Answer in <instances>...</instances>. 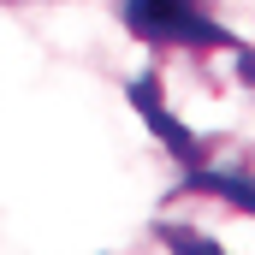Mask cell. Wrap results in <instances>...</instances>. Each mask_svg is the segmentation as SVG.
Returning a JSON list of instances; mask_svg holds the SVG:
<instances>
[{
    "mask_svg": "<svg viewBox=\"0 0 255 255\" xmlns=\"http://www.w3.org/2000/svg\"><path fill=\"white\" fill-rule=\"evenodd\" d=\"M154 65L130 83V107L184 172L255 178V48L220 30V18L148 48Z\"/></svg>",
    "mask_w": 255,
    "mask_h": 255,
    "instance_id": "1",
    "label": "cell"
},
{
    "mask_svg": "<svg viewBox=\"0 0 255 255\" xmlns=\"http://www.w3.org/2000/svg\"><path fill=\"white\" fill-rule=\"evenodd\" d=\"M148 232L172 255H255V178L190 172L160 196Z\"/></svg>",
    "mask_w": 255,
    "mask_h": 255,
    "instance_id": "2",
    "label": "cell"
},
{
    "mask_svg": "<svg viewBox=\"0 0 255 255\" xmlns=\"http://www.w3.org/2000/svg\"><path fill=\"white\" fill-rule=\"evenodd\" d=\"M119 18L136 42L160 48V42H178L184 30L220 18V12H214V0H119Z\"/></svg>",
    "mask_w": 255,
    "mask_h": 255,
    "instance_id": "3",
    "label": "cell"
},
{
    "mask_svg": "<svg viewBox=\"0 0 255 255\" xmlns=\"http://www.w3.org/2000/svg\"><path fill=\"white\" fill-rule=\"evenodd\" d=\"M18 6H24V0H18Z\"/></svg>",
    "mask_w": 255,
    "mask_h": 255,
    "instance_id": "4",
    "label": "cell"
}]
</instances>
